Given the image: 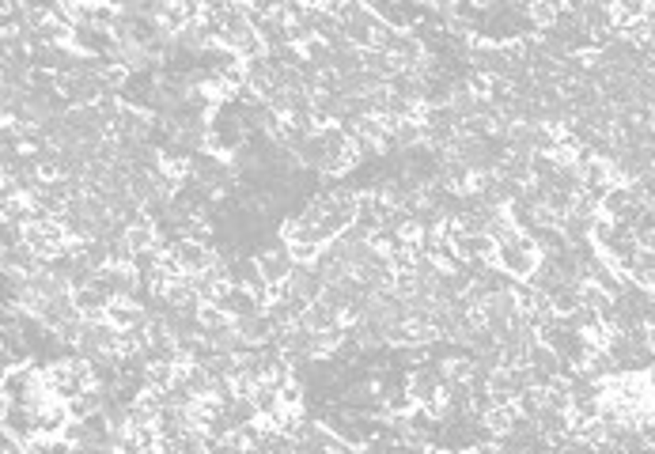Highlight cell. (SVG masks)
I'll return each instance as SVG.
<instances>
[{
    "label": "cell",
    "mask_w": 655,
    "mask_h": 454,
    "mask_svg": "<svg viewBox=\"0 0 655 454\" xmlns=\"http://www.w3.org/2000/svg\"><path fill=\"white\" fill-rule=\"evenodd\" d=\"M519 420H523V417H519V409H515V401H512V406H493V409L482 417V424L493 432V439H496V443L508 439V436L515 432V428H519Z\"/></svg>",
    "instance_id": "cell-1"
}]
</instances>
